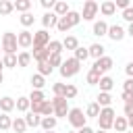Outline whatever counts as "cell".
I'll return each mask as SVG.
<instances>
[{
  "label": "cell",
  "instance_id": "cell-41",
  "mask_svg": "<svg viewBox=\"0 0 133 133\" xmlns=\"http://www.w3.org/2000/svg\"><path fill=\"white\" fill-rule=\"evenodd\" d=\"M48 62H50V66L52 69H60V64L64 62V58H62V54H50V58H48Z\"/></svg>",
  "mask_w": 133,
  "mask_h": 133
},
{
  "label": "cell",
  "instance_id": "cell-49",
  "mask_svg": "<svg viewBox=\"0 0 133 133\" xmlns=\"http://www.w3.org/2000/svg\"><path fill=\"white\" fill-rule=\"evenodd\" d=\"M114 4H116V8H121V10H125V8H129V6H131V2H129V0H114Z\"/></svg>",
  "mask_w": 133,
  "mask_h": 133
},
{
  "label": "cell",
  "instance_id": "cell-42",
  "mask_svg": "<svg viewBox=\"0 0 133 133\" xmlns=\"http://www.w3.org/2000/svg\"><path fill=\"white\" fill-rule=\"evenodd\" d=\"M52 91H54V96L64 98V96H66V83H54V85H52Z\"/></svg>",
  "mask_w": 133,
  "mask_h": 133
},
{
  "label": "cell",
  "instance_id": "cell-61",
  "mask_svg": "<svg viewBox=\"0 0 133 133\" xmlns=\"http://www.w3.org/2000/svg\"><path fill=\"white\" fill-rule=\"evenodd\" d=\"M69 133H77V131H69Z\"/></svg>",
  "mask_w": 133,
  "mask_h": 133
},
{
  "label": "cell",
  "instance_id": "cell-52",
  "mask_svg": "<svg viewBox=\"0 0 133 133\" xmlns=\"http://www.w3.org/2000/svg\"><path fill=\"white\" fill-rule=\"evenodd\" d=\"M77 133H96V131H94V129H91L89 125H85V127H81V129H79Z\"/></svg>",
  "mask_w": 133,
  "mask_h": 133
},
{
  "label": "cell",
  "instance_id": "cell-5",
  "mask_svg": "<svg viewBox=\"0 0 133 133\" xmlns=\"http://www.w3.org/2000/svg\"><path fill=\"white\" fill-rule=\"evenodd\" d=\"M52 106H54V116L56 118H66L69 116V100L66 98H58V96H54L52 98Z\"/></svg>",
  "mask_w": 133,
  "mask_h": 133
},
{
  "label": "cell",
  "instance_id": "cell-36",
  "mask_svg": "<svg viewBox=\"0 0 133 133\" xmlns=\"http://www.w3.org/2000/svg\"><path fill=\"white\" fill-rule=\"evenodd\" d=\"M73 56H75L79 62H83L85 58H89V50H87V48H83V46H79V48L73 52Z\"/></svg>",
  "mask_w": 133,
  "mask_h": 133
},
{
  "label": "cell",
  "instance_id": "cell-43",
  "mask_svg": "<svg viewBox=\"0 0 133 133\" xmlns=\"http://www.w3.org/2000/svg\"><path fill=\"white\" fill-rule=\"evenodd\" d=\"M42 116H54V106H52V100H46L42 104Z\"/></svg>",
  "mask_w": 133,
  "mask_h": 133
},
{
  "label": "cell",
  "instance_id": "cell-4",
  "mask_svg": "<svg viewBox=\"0 0 133 133\" xmlns=\"http://www.w3.org/2000/svg\"><path fill=\"white\" fill-rule=\"evenodd\" d=\"M17 48H19L17 33L6 31V33L2 35V52H4V54H17Z\"/></svg>",
  "mask_w": 133,
  "mask_h": 133
},
{
  "label": "cell",
  "instance_id": "cell-44",
  "mask_svg": "<svg viewBox=\"0 0 133 133\" xmlns=\"http://www.w3.org/2000/svg\"><path fill=\"white\" fill-rule=\"evenodd\" d=\"M75 96H77V87H75L73 83H66V96H64V98H66V100H73Z\"/></svg>",
  "mask_w": 133,
  "mask_h": 133
},
{
  "label": "cell",
  "instance_id": "cell-54",
  "mask_svg": "<svg viewBox=\"0 0 133 133\" xmlns=\"http://www.w3.org/2000/svg\"><path fill=\"white\" fill-rule=\"evenodd\" d=\"M127 121H129V129L133 131V118H127Z\"/></svg>",
  "mask_w": 133,
  "mask_h": 133
},
{
  "label": "cell",
  "instance_id": "cell-18",
  "mask_svg": "<svg viewBox=\"0 0 133 133\" xmlns=\"http://www.w3.org/2000/svg\"><path fill=\"white\" fill-rule=\"evenodd\" d=\"M56 125H58V118L56 116H42V129L44 131H54L56 129Z\"/></svg>",
  "mask_w": 133,
  "mask_h": 133
},
{
  "label": "cell",
  "instance_id": "cell-23",
  "mask_svg": "<svg viewBox=\"0 0 133 133\" xmlns=\"http://www.w3.org/2000/svg\"><path fill=\"white\" fill-rule=\"evenodd\" d=\"M29 127H27V123H25V116H17V118H12V131L15 133H25Z\"/></svg>",
  "mask_w": 133,
  "mask_h": 133
},
{
  "label": "cell",
  "instance_id": "cell-48",
  "mask_svg": "<svg viewBox=\"0 0 133 133\" xmlns=\"http://www.w3.org/2000/svg\"><path fill=\"white\" fill-rule=\"evenodd\" d=\"M123 110H125V116L127 118H133V102H127Z\"/></svg>",
  "mask_w": 133,
  "mask_h": 133
},
{
  "label": "cell",
  "instance_id": "cell-57",
  "mask_svg": "<svg viewBox=\"0 0 133 133\" xmlns=\"http://www.w3.org/2000/svg\"><path fill=\"white\" fill-rule=\"evenodd\" d=\"M96 133H108V131H104V129H98V131H96Z\"/></svg>",
  "mask_w": 133,
  "mask_h": 133
},
{
  "label": "cell",
  "instance_id": "cell-30",
  "mask_svg": "<svg viewBox=\"0 0 133 133\" xmlns=\"http://www.w3.org/2000/svg\"><path fill=\"white\" fill-rule=\"evenodd\" d=\"M31 58H33V56H31L27 50H23V52L17 54V60H19V66H21V69H23V66H29V64H31Z\"/></svg>",
  "mask_w": 133,
  "mask_h": 133
},
{
  "label": "cell",
  "instance_id": "cell-40",
  "mask_svg": "<svg viewBox=\"0 0 133 133\" xmlns=\"http://www.w3.org/2000/svg\"><path fill=\"white\" fill-rule=\"evenodd\" d=\"M56 29H58L60 33H66V31H69V29H73V27H71V23H69V19H66V17H60V19H58Z\"/></svg>",
  "mask_w": 133,
  "mask_h": 133
},
{
  "label": "cell",
  "instance_id": "cell-14",
  "mask_svg": "<svg viewBox=\"0 0 133 133\" xmlns=\"http://www.w3.org/2000/svg\"><path fill=\"white\" fill-rule=\"evenodd\" d=\"M108 23L106 21H96L94 23V27H91V33L94 35H98V37H102V35H108Z\"/></svg>",
  "mask_w": 133,
  "mask_h": 133
},
{
  "label": "cell",
  "instance_id": "cell-22",
  "mask_svg": "<svg viewBox=\"0 0 133 133\" xmlns=\"http://www.w3.org/2000/svg\"><path fill=\"white\" fill-rule=\"evenodd\" d=\"M100 110H102V108H100L98 102H89L87 108H85V116H87V118H98V116H100Z\"/></svg>",
  "mask_w": 133,
  "mask_h": 133
},
{
  "label": "cell",
  "instance_id": "cell-16",
  "mask_svg": "<svg viewBox=\"0 0 133 133\" xmlns=\"http://www.w3.org/2000/svg\"><path fill=\"white\" fill-rule=\"evenodd\" d=\"M112 129H114L116 133H125V131H129V121H127V116H116Z\"/></svg>",
  "mask_w": 133,
  "mask_h": 133
},
{
  "label": "cell",
  "instance_id": "cell-45",
  "mask_svg": "<svg viewBox=\"0 0 133 133\" xmlns=\"http://www.w3.org/2000/svg\"><path fill=\"white\" fill-rule=\"evenodd\" d=\"M123 19H125L127 23H133V6H129V8L123 10Z\"/></svg>",
  "mask_w": 133,
  "mask_h": 133
},
{
  "label": "cell",
  "instance_id": "cell-13",
  "mask_svg": "<svg viewBox=\"0 0 133 133\" xmlns=\"http://www.w3.org/2000/svg\"><path fill=\"white\" fill-rule=\"evenodd\" d=\"M100 12H102L104 17H112V15L116 12V4H114V0H104V2L100 4Z\"/></svg>",
  "mask_w": 133,
  "mask_h": 133
},
{
  "label": "cell",
  "instance_id": "cell-1",
  "mask_svg": "<svg viewBox=\"0 0 133 133\" xmlns=\"http://www.w3.org/2000/svg\"><path fill=\"white\" fill-rule=\"evenodd\" d=\"M60 77H64V79H69V77H75L79 71H81V62L73 56V58H66L62 64H60Z\"/></svg>",
  "mask_w": 133,
  "mask_h": 133
},
{
  "label": "cell",
  "instance_id": "cell-33",
  "mask_svg": "<svg viewBox=\"0 0 133 133\" xmlns=\"http://www.w3.org/2000/svg\"><path fill=\"white\" fill-rule=\"evenodd\" d=\"M19 21H21V25H23V27H31V25H33V21H35V17H33V12L29 10V12H23V15L19 17Z\"/></svg>",
  "mask_w": 133,
  "mask_h": 133
},
{
  "label": "cell",
  "instance_id": "cell-34",
  "mask_svg": "<svg viewBox=\"0 0 133 133\" xmlns=\"http://www.w3.org/2000/svg\"><path fill=\"white\" fill-rule=\"evenodd\" d=\"M48 50H50V54H62L64 46H62V42H58V39H52V42L48 44Z\"/></svg>",
  "mask_w": 133,
  "mask_h": 133
},
{
  "label": "cell",
  "instance_id": "cell-32",
  "mask_svg": "<svg viewBox=\"0 0 133 133\" xmlns=\"http://www.w3.org/2000/svg\"><path fill=\"white\" fill-rule=\"evenodd\" d=\"M102 77H104V75H100V73H98V71H94V69H89V71H87V75H85V79H87V83H89V85H98Z\"/></svg>",
  "mask_w": 133,
  "mask_h": 133
},
{
  "label": "cell",
  "instance_id": "cell-20",
  "mask_svg": "<svg viewBox=\"0 0 133 133\" xmlns=\"http://www.w3.org/2000/svg\"><path fill=\"white\" fill-rule=\"evenodd\" d=\"M37 62H46L50 58V50L48 48H33V54H31Z\"/></svg>",
  "mask_w": 133,
  "mask_h": 133
},
{
  "label": "cell",
  "instance_id": "cell-21",
  "mask_svg": "<svg viewBox=\"0 0 133 133\" xmlns=\"http://www.w3.org/2000/svg\"><path fill=\"white\" fill-rule=\"evenodd\" d=\"M17 110L19 112H29L31 110V102H29V96H21V98H17Z\"/></svg>",
  "mask_w": 133,
  "mask_h": 133
},
{
  "label": "cell",
  "instance_id": "cell-31",
  "mask_svg": "<svg viewBox=\"0 0 133 133\" xmlns=\"http://www.w3.org/2000/svg\"><path fill=\"white\" fill-rule=\"evenodd\" d=\"M2 62H4L6 69H15V66H19L17 54H4V56H2Z\"/></svg>",
  "mask_w": 133,
  "mask_h": 133
},
{
  "label": "cell",
  "instance_id": "cell-53",
  "mask_svg": "<svg viewBox=\"0 0 133 133\" xmlns=\"http://www.w3.org/2000/svg\"><path fill=\"white\" fill-rule=\"evenodd\" d=\"M127 35L133 37V23H129V27H127Z\"/></svg>",
  "mask_w": 133,
  "mask_h": 133
},
{
  "label": "cell",
  "instance_id": "cell-37",
  "mask_svg": "<svg viewBox=\"0 0 133 133\" xmlns=\"http://www.w3.org/2000/svg\"><path fill=\"white\" fill-rule=\"evenodd\" d=\"M52 66H50V62L46 60V62H37V73L39 75H44V77H48V75H52Z\"/></svg>",
  "mask_w": 133,
  "mask_h": 133
},
{
  "label": "cell",
  "instance_id": "cell-3",
  "mask_svg": "<svg viewBox=\"0 0 133 133\" xmlns=\"http://www.w3.org/2000/svg\"><path fill=\"white\" fill-rule=\"evenodd\" d=\"M66 118H69L71 127H75L77 131H79L81 127H85V125H87V116H85V112H83L81 108H71Z\"/></svg>",
  "mask_w": 133,
  "mask_h": 133
},
{
  "label": "cell",
  "instance_id": "cell-39",
  "mask_svg": "<svg viewBox=\"0 0 133 133\" xmlns=\"http://www.w3.org/2000/svg\"><path fill=\"white\" fill-rule=\"evenodd\" d=\"M66 19H69L71 27H77V25L81 23V12H77V10H71V12L66 15Z\"/></svg>",
  "mask_w": 133,
  "mask_h": 133
},
{
  "label": "cell",
  "instance_id": "cell-8",
  "mask_svg": "<svg viewBox=\"0 0 133 133\" xmlns=\"http://www.w3.org/2000/svg\"><path fill=\"white\" fill-rule=\"evenodd\" d=\"M112 66H114V60H112L110 56H102L100 60H94V66H91V69L98 71L100 75H104V73H108Z\"/></svg>",
  "mask_w": 133,
  "mask_h": 133
},
{
  "label": "cell",
  "instance_id": "cell-24",
  "mask_svg": "<svg viewBox=\"0 0 133 133\" xmlns=\"http://www.w3.org/2000/svg\"><path fill=\"white\" fill-rule=\"evenodd\" d=\"M54 12H56L58 17H66V15L71 12V8H69V4H66L64 0H56V4H54Z\"/></svg>",
  "mask_w": 133,
  "mask_h": 133
},
{
  "label": "cell",
  "instance_id": "cell-25",
  "mask_svg": "<svg viewBox=\"0 0 133 133\" xmlns=\"http://www.w3.org/2000/svg\"><path fill=\"white\" fill-rule=\"evenodd\" d=\"M100 91H106V94H110V89L114 87V79L112 77H108V75H104L102 79H100Z\"/></svg>",
  "mask_w": 133,
  "mask_h": 133
},
{
  "label": "cell",
  "instance_id": "cell-38",
  "mask_svg": "<svg viewBox=\"0 0 133 133\" xmlns=\"http://www.w3.org/2000/svg\"><path fill=\"white\" fill-rule=\"evenodd\" d=\"M15 10V4L10 0H0V15H10Z\"/></svg>",
  "mask_w": 133,
  "mask_h": 133
},
{
  "label": "cell",
  "instance_id": "cell-2",
  "mask_svg": "<svg viewBox=\"0 0 133 133\" xmlns=\"http://www.w3.org/2000/svg\"><path fill=\"white\" fill-rule=\"evenodd\" d=\"M114 118H116V112H114V108H112V106L102 108V110H100V116H98V125H100V129L110 131V129H112V125H114Z\"/></svg>",
  "mask_w": 133,
  "mask_h": 133
},
{
  "label": "cell",
  "instance_id": "cell-10",
  "mask_svg": "<svg viewBox=\"0 0 133 133\" xmlns=\"http://www.w3.org/2000/svg\"><path fill=\"white\" fill-rule=\"evenodd\" d=\"M125 35H127V29L123 25H110L108 27V37L112 42H121V39H125Z\"/></svg>",
  "mask_w": 133,
  "mask_h": 133
},
{
  "label": "cell",
  "instance_id": "cell-9",
  "mask_svg": "<svg viewBox=\"0 0 133 133\" xmlns=\"http://www.w3.org/2000/svg\"><path fill=\"white\" fill-rule=\"evenodd\" d=\"M17 42H19V48H31L33 46V33L29 29H23L17 33Z\"/></svg>",
  "mask_w": 133,
  "mask_h": 133
},
{
  "label": "cell",
  "instance_id": "cell-58",
  "mask_svg": "<svg viewBox=\"0 0 133 133\" xmlns=\"http://www.w3.org/2000/svg\"><path fill=\"white\" fill-rule=\"evenodd\" d=\"M44 133H54V131H44Z\"/></svg>",
  "mask_w": 133,
  "mask_h": 133
},
{
  "label": "cell",
  "instance_id": "cell-50",
  "mask_svg": "<svg viewBox=\"0 0 133 133\" xmlns=\"http://www.w3.org/2000/svg\"><path fill=\"white\" fill-rule=\"evenodd\" d=\"M121 100L127 104V102H133V94H129V91H123L121 94Z\"/></svg>",
  "mask_w": 133,
  "mask_h": 133
},
{
  "label": "cell",
  "instance_id": "cell-12",
  "mask_svg": "<svg viewBox=\"0 0 133 133\" xmlns=\"http://www.w3.org/2000/svg\"><path fill=\"white\" fill-rule=\"evenodd\" d=\"M15 108H17V100H12L10 96H4V98H0V110H2L4 114L12 112Z\"/></svg>",
  "mask_w": 133,
  "mask_h": 133
},
{
  "label": "cell",
  "instance_id": "cell-46",
  "mask_svg": "<svg viewBox=\"0 0 133 133\" xmlns=\"http://www.w3.org/2000/svg\"><path fill=\"white\" fill-rule=\"evenodd\" d=\"M54 4H56V0H42V6L46 8V12L54 10Z\"/></svg>",
  "mask_w": 133,
  "mask_h": 133
},
{
  "label": "cell",
  "instance_id": "cell-60",
  "mask_svg": "<svg viewBox=\"0 0 133 133\" xmlns=\"http://www.w3.org/2000/svg\"><path fill=\"white\" fill-rule=\"evenodd\" d=\"M0 52H2V44H0Z\"/></svg>",
  "mask_w": 133,
  "mask_h": 133
},
{
  "label": "cell",
  "instance_id": "cell-19",
  "mask_svg": "<svg viewBox=\"0 0 133 133\" xmlns=\"http://www.w3.org/2000/svg\"><path fill=\"white\" fill-rule=\"evenodd\" d=\"M62 42V46H64V50H77L79 48V39L75 37V35H64V39H60Z\"/></svg>",
  "mask_w": 133,
  "mask_h": 133
},
{
  "label": "cell",
  "instance_id": "cell-29",
  "mask_svg": "<svg viewBox=\"0 0 133 133\" xmlns=\"http://www.w3.org/2000/svg\"><path fill=\"white\" fill-rule=\"evenodd\" d=\"M12 4H15V10H19L21 15L31 10V0H15Z\"/></svg>",
  "mask_w": 133,
  "mask_h": 133
},
{
  "label": "cell",
  "instance_id": "cell-17",
  "mask_svg": "<svg viewBox=\"0 0 133 133\" xmlns=\"http://www.w3.org/2000/svg\"><path fill=\"white\" fill-rule=\"evenodd\" d=\"M87 50H89V56H91L94 60H100L102 56H106V54H104V50H106V48H104L102 44H91Z\"/></svg>",
  "mask_w": 133,
  "mask_h": 133
},
{
  "label": "cell",
  "instance_id": "cell-27",
  "mask_svg": "<svg viewBox=\"0 0 133 133\" xmlns=\"http://www.w3.org/2000/svg\"><path fill=\"white\" fill-rule=\"evenodd\" d=\"M44 85H46V77L44 75H39V73L31 75V89H44Z\"/></svg>",
  "mask_w": 133,
  "mask_h": 133
},
{
  "label": "cell",
  "instance_id": "cell-15",
  "mask_svg": "<svg viewBox=\"0 0 133 133\" xmlns=\"http://www.w3.org/2000/svg\"><path fill=\"white\" fill-rule=\"evenodd\" d=\"M25 123H27V127H33V129H35V127H39V125H42V114H37V112H31V110H29V112L25 114Z\"/></svg>",
  "mask_w": 133,
  "mask_h": 133
},
{
  "label": "cell",
  "instance_id": "cell-51",
  "mask_svg": "<svg viewBox=\"0 0 133 133\" xmlns=\"http://www.w3.org/2000/svg\"><path fill=\"white\" fill-rule=\"evenodd\" d=\"M125 73H127V77H131V79H133V62H129V64L125 66Z\"/></svg>",
  "mask_w": 133,
  "mask_h": 133
},
{
  "label": "cell",
  "instance_id": "cell-47",
  "mask_svg": "<svg viewBox=\"0 0 133 133\" xmlns=\"http://www.w3.org/2000/svg\"><path fill=\"white\" fill-rule=\"evenodd\" d=\"M123 91H129V94H133V79H131V77H127V81L123 83Z\"/></svg>",
  "mask_w": 133,
  "mask_h": 133
},
{
  "label": "cell",
  "instance_id": "cell-59",
  "mask_svg": "<svg viewBox=\"0 0 133 133\" xmlns=\"http://www.w3.org/2000/svg\"><path fill=\"white\" fill-rule=\"evenodd\" d=\"M125 133H133V131H125Z\"/></svg>",
  "mask_w": 133,
  "mask_h": 133
},
{
  "label": "cell",
  "instance_id": "cell-11",
  "mask_svg": "<svg viewBox=\"0 0 133 133\" xmlns=\"http://www.w3.org/2000/svg\"><path fill=\"white\" fill-rule=\"evenodd\" d=\"M58 15L54 12V10H50V12H44V17H42V27L44 29H48V27H56L58 25Z\"/></svg>",
  "mask_w": 133,
  "mask_h": 133
},
{
  "label": "cell",
  "instance_id": "cell-7",
  "mask_svg": "<svg viewBox=\"0 0 133 133\" xmlns=\"http://www.w3.org/2000/svg\"><path fill=\"white\" fill-rule=\"evenodd\" d=\"M50 33L48 29H39V31H33V48H48L50 44Z\"/></svg>",
  "mask_w": 133,
  "mask_h": 133
},
{
  "label": "cell",
  "instance_id": "cell-26",
  "mask_svg": "<svg viewBox=\"0 0 133 133\" xmlns=\"http://www.w3.org/2000/svg\"><path fill=\"white\" fill-rule=\"evenodd\" d=\"M29 102H31V104H42V102H46V94H44V89H31V94H29Z\"/></svg>",
  "mask_w": 133,
  "mask_h": 133
},
{
  "label": "cell",
  "instance_id": "cell-28",
  "mask_svg": "<svg viewBox=\"0 0 133 133\" xmlns=\"http://www.w3.org/2000/svg\"><path fill=\"white\" fill-rule=\"evenodd\" d=\"M96 102L100 104V108H108V106L112 104V96H110V94H106V91H100V94H98V98H96Z\"/></svg>",
  "mask_w": 133,
  "mask_h": 133
},
{
  "label": "cell",
  "instance_id": "cell-6",
  "mask_svg": "<svg viewBox=\"0 0 133 133\" xmlns=\"http://www.w3.org/2000/svg\"><path fill=\"white\" fill-rule=\"evenodd\" d=\"M98 12H100V4L98 2H94V0H85L83 2V12H81L83 21H94Z\"/></svg>",
  "mask_w": 133,
  "mask_h": 133
},
{
  "label": "cell",
  "instance_id": "cell-55",
  "mask_svg": "<svg viewBox=\"0 0 133 133\" xmlns=\"http://www.w3.org/2000/svg\"><path fill=\"white\" fill-rule=\"evenodd\" d=\"M2 83H4V75L0 73V85H2Z\"/></svg>",
  "mask_w": 133,
  "mask_h": 133
},
{
  "label": "cell",
  "instance_id": "cell-56",
  "mask_svg": "<svg viewBox=\"0 0 133 133\" xmlns=\"http://www.w3.org/2000/svg\"><path fill=\"white\" fill-rule=\"evenodd\" d=\"M2 69H4V62H2V58H0V73H2Z\"/></svg>",
  "mask_w": 133,
  "mask_h": 133
},
{
  "label": "cell",
  "instance_id": "cell-35",
  "mask_svg": "<svg viewBox=\"0 0 133 133\" xmlns=\"http://www.w3.org/2000/svg\"><path fill=\"white\" fill-rule=\"evenodd\" d=\"M8 129H12V118L2 112L0 114V131H8Z\"/></svg>",
  "mask_w": 133,
  "mask_h": 133
}]
</instances>
